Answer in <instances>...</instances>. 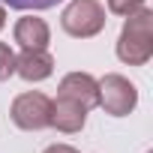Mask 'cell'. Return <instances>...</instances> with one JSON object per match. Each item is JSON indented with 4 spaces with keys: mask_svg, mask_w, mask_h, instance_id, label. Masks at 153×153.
<instances>
[{
    "mask_svg": "<svg viewBox=\"0 0 153 153\" xmlns=\"http://www.w3.org/2000/svg\"><path fill=\"white\" fill-rule=\"evenodd\" d=\"M42 153H78V150L69 147V144H51V147H45Z\"/></svg>",
    "mask_w": 153,
    "mask_h": 153,
    "instance_id": "12",
    "label": "cell"
},
{
    "mask_svg": "<svg viewBox=\"0 0 153 153\" xmlns=\"http://www.w3.org/2000/svg\"><path fill=\"white\" fill-rule=\"evenodd\" d=\"M147 153H150V150H147Z\"/></svg>",
    "mask_w": 153,
    "mask_h": 153,
    "instance_id": "14",
    "label": "cell"
},
{
    "mask_svg": "<svg viewBox=\"0 0 153 153\" xmlns=\"http://www.w3.org/2000/svg\"><path fill=\"white\" fill-rule=\"evenodd\" d=\"M87 123V108H81L78 102H72V99H51V129L63 132V135H75V132H81Z\"/></svg>",
    "mask_w": 153,
    "mask_h": 153,
    "instance_id": "7",
    "label": "cell"
},
{
    "mask_svg": "<svg viewBox=\"0 0 153 153\" xmlns=\"http://www.w3.org/2000/svg\"><path fill=\"white\" fill-rule=\"evenodd\" d=\"M57 3H63V0H3V6H9V9H21V12H39V9H51V6H57Z\"/></svg>",
    "mask_w": 153,
    "mask_h": 153,
    "instance_id": "9",
    "label": "cell"
},
{
    "mask_svg": "<svg viewBox=\"0 0 153 153\" xmlns=\"http://www.w3.org/2000/svg\"><path fill=\"white\" fill-rule=\"evenodd\" d=\"M15 75H21L27 84H39L54 75V57L48 48H27L15 54Z\"/></svg>",
    "mask_w": 153,
    "mask_h": 153,
    "instance_id": "6",
    "label": "cell"
},
{
    "mask_svg": "<svg viewBox=\"0 0 153 153\" xmlns=\"http://www.w3.org/2000/svg\"><path fill=\"white\" fill-rule=\"evenodd\" d=\"M138 105V87L120 72H108L99 78V108L111 117H126Z\"/></svg>",
    "mask_w": 153,
    "mask_h": 153,
    "instance_id": "3",
    "label": "cell"
},
{
    "mask_svg": "<svg viewBox=\"0 0 153 153\" xmlns=\"http://www.w3.org/2000/svg\"><path fill=\"white\" fill-rule=\"evenodd\" d=\"M105 6L99 0H69V6L60 15L63 33L72 39H93L105 30Z\"/></svg>",
    "mask_w": 153,
    "mask_h": 153,
    "instance_id": "2",
    "label": "cell"
},
{
    "mask_svg": "<svg viewBox=\"0 0 153 153\" xmlns=\"http://www.w3.org/2000/svg\"><path fill=\"white\" fill-rule=\"evenodd\" d=\"M57 96L78 102L81 108H96L99 105V78H93L90 72H66L60 78Z\"/></svg>",
    "mask_w": 153,
    "mask_h": 153,
    "instance_id": "5",
    "label": "cell"
},
{
    "mask_svg": "<svg viewBox=\"0 0 153 153\" xmlns=\"http://www.w3.org/2000/svg\"><path fill=\"white\" fill-rule=\"evenodd\" d=\"M3 27H6V6L0 3V30H3Z\"/></svg>",
    "mask_w": 153,
    "mask_h": 153,
    "instance_id": "13",
    "label": "cell"
},
{
    "mask_svg": "<svg viewBox=\"0 0 153 153\" xmlns=\"http://www.w3.org/2000/svg\"><path fill=\"white\" fill-rule=\"evenodd\" d=\"M15 75V51L9 42H0V81H9Z\"/></svg>",
    "mask_w": 153,
    "mask_h": 153,
    "instance_id": "10",
    "label": "cell"
},
{
    "mask_svg": "<svg viewBox=\"0 0 153 153\" xmlns=\"http://www.w3.org/2000/svg\"><path fill=\"white\" fill-rule=\"evenodd\" d=\"M117 57L126 66H144L153 57V9L141 6L126 15L123 30L117 36Z\"/></svg>",
    "mask_w": 153,
    "mask_h": 153,
    "instance_id": "1",
    "label": "cell"
},
{
    "mask_svg": "<svg viewBox=\"0 0 153 153\" xmlns=\"http://www.w3.org/2000/svg\"><path fill=\"white\" fill-rule=\"evenodd\" d=\"M144 6V0H108V12H114V15H132L135 9H141Z\"/></svg>",
    "mask_w": 153,
    "mask_h": 153,
    "instance_id": "11",
    "label": "cell"
},
{
    "mask_svg": "<svg viewBox=\"0 0 153 153\" xmlns=\"http://www.w3.org/2000/svg\"><path fill=\"white\" fill-rule=\"evenodd\" d=\"M12 39L21 45V51H27V48H48V42H51V27H48L45 18L24 15V18L15 21Z\"/></svg>",
    "mask_w": 153,
    "mask_h": 153,
    "instance_id": "8",
    "label": "cell"
},
{
    "mask_svg": "<svg viewBox=\"0 0 153 153\" xmlns=\"http://www.w3.org/2000/svg\"><path fill=\"white\" fill-rule=\"evenodd\" d=\"M9 117L18 129L24 132H39V129H48L51 123V99L39 90H27V93H18L9 105Z\"/></svg>",
    "mask_w": 153,
    "mask_h": 153,
    "instance_id": "4",
    "label": "cell"
}]
</instances>
